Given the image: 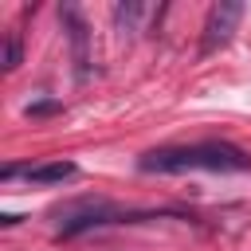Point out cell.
<instances>
[{
	"mask_svg": "<svg viewBox=\"0 0 251 251\" xmlns=\"http://www.w3.org/2000/svg\"><path fill=\"white\" fill-rule=\"evenodd\" d=\"M141 173H188V169H208V173H247L251 157L231 145V141H196V145H165L149 149L137 161Z\"/></svg>",
	"mask_w": 251,
	"mask_h": 251,
	"instance_id": "cell-1",
	"label": "cell"
},
{
	"mask_svg": "<svg viewBox=\"0 0 251 251\" xmlns=\"http://www.w3.org/2000/svg\"><path fill=\"white\" fill-rule=\"evenodd\" d=\"M239 20H243V4H239V0H216V4L208 8V16H204V39H200V55L220 51V47L231 39V31L239 27Z\"/></svg>",
	"mask_w": 251,
	"mask_h": 251,
	"instance_id": "cell-2",
	"label": "cell"
},
{
	"mask_svg": "<svg viewBox=\"0 0 251 251\" xmlns=\"http://www.w3.org/2000/svg\"><path fill=\"white\" fill-rule=\"evenodd\" d=\"M78 169H75V161H43V165H27V169H16V165H4V180H12V176H24V180H31V184H63V180H71Z\"/></svg>",
	"mask_w": 251,
	"mask_h": 251,
	"instance_id": "cell-3",
	"label": "cell"
},
{
	"mask_svg": "<svg viewBox=\"0 0 251 251\" xmlns=\"http://www.w3.org/2000/svg\"><path fill=\"white\" fill-rule=\"evenodd\" d=\"M59 16H63V24H67V35H71V43H75V59L86 67V24H82V16L67 4V8H59Z\"/></svg>",
	"mask_w": 251,
	"mask_h": 251,
	"instance_id": "cell-4",
	"label": "cell"
},
{
	"mask_svg": "<svg viewBox=\"0 0 251 251\" xmlns=\"http://www.w3.org/2000/svg\"><path fill=\"white\" fill-rule=\"evenodd\" d=\"M149 8L145 4H137V0H126V4H118L114 8V24H118V31H137V24H141V16H145Z\"/></svg>",
	"mask_w": 251,
	"mask_h": 251,
	"instance_id": "cell-5",
	"label": "cell"
},
{
	"mask_svg": "<svg viewBox=\"0 0 251 251\" xmlns=\"http://www.w3.org/2000/svg\"><path fill=\"white\" fill-rule=\"evenodd\" d=\"M16 67H20V39L8 35L4 39V71H16Z\"/></svg>",
	"mask_w": 251,
	"mask_h": 251,
	"instance_id": "cell-6",
	"label": "cell"
},
{
	"mask_svg": "<svg viewBox=\"0 0 251 251\" xmlns=\"http://www.w3.org/2000/svg\"><path fill=\"white\" fill-rule=\"evenodd\" d=\"M59 110H63V102H31L24 114L27 118H47V114H59Z\"/></svg>",
	"mask_w": 251,
	"mask_h": 251,
	"instance_id": "cell-7",
	"label": "cell"
}]
</instances>
